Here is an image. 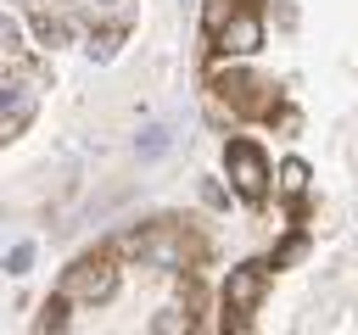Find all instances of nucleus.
I'll return each mask as SVG.
<instances>
[{"instance_id":"1","label":"nucleus","mask_w":358,"mask_h":335,"mask_svg":"<svg viewBox=\"0 0 358 335\" xmlns=\"http://www.w3.org/2000/svg\"><path fill=\"white\" fill-rule=\"evenodd\" d=\"M117 290V268L106 262V257H84V262H73V274L62 279V296L67 302H101V296H112Z\"/></svg>"},{"instance_id":"2","label":"nucleus","mask_w":358,"mask_h":335,"mask_svg":"<svg viewBox=\"0 0 358 335\" xmlns=\"http://www.w3.org/2000/svg\"><path fill=\"white\" fill-rule=\"evenodd\" d=\"M224 162H229L235 190H241L246 201H263V190H268V162H263V151H257L252 140H235V145L224 151Z\"/></svg>"},{"instance_id":"3","label":"nucleus","mask_w":358,"mask_h":335,"mask_svg":"<svg viewBox=\"0 0 358 335\" xmlns=\"http://www.w3.org/2000/svg\"><path fill=\"white\" fill-rule=\"evenodd\" d=\"M257 296H263V268H257V262L229 268V279H224V307H229L235 318H252Z\"/></svg>"},{"instance_id":"4","label":"nucleus","mask_w":358,"mask_h":335,"mask_svg":"<svg viewBox=\"0 0 358 335\" xmlns=\"http://www.w3.org/2000/svg\"><path fill=\"white\" fill-rule=\"evenodd\" d=\"M263 45V22H257V11H235V22L224 28V50H235V56H252Z\"/></svg>"},{"instance_id":"5","label":"nucleus","mask_w":358,"mask_h":335,"mask_svg":"<svg viewBox=\"0 0 358 335\" xmlns=\"http://www.w3.org/2000/svg\"><path fill=\"white\" fill-rule=\"evenodd\" d=\"M151 329H157V335H190V313H179V307H162Z\"/></svg>"},{"instance_id":"6","label":"nucleus","mask_w":358,"mask_h":335,"mask_svg":"<svg viewBox=\"0 0 358 335\" xmlns=\"http://www.w3.org/2000/svg\"><path fill=\"white\" fill-rule=\"evenodd\" d=\"M302 179H308V168H302V162H285V168H280V184H285L291 195L302 190Z\"/></svg>"}]
</instances>
